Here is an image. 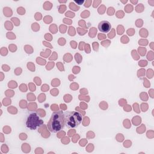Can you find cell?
<instances>
[{
  "instance_id": "cell-1",
  "label": "cell",
  "mask_w": 154,
  "mask_h": 154,
  "mask_svg": "<svg viewBox=\"0 0 154 154\" xmlns=\"http://www.w3.org/2000/svg\"><path fill=\"white\" fill-rule=\"evenodd\" d=\"M65 125L64 114L62 111L52 113L50 120L48 123V127L50 131L58 132L62 130Z\"/></svg>"
},
{
  "instance_id": "cell-2",
  "label": "cell",
  "mask_w": 154,
  "mask_h": 154,
  "mask_svg": "<svg viewBox=\"0 0 154 154\" xmlns=\"http://www.w3.org/2000/svg\"><path fill=\"white\" fill-rule=\"evenodd\" d=\"M65 125L69 128H75L79 125L82 120L81 114L76 111H66L64 114Z\"/></svg>"
},
{
  "instance_id": "cell-3",
  "label": "cell",
  "mask_w": 154,
  "mask_h": 154,
  "mask_svg": "<svg viewBox=\"0 0 154 154\" xmlns=\"http://www.w3.org/2000/svg\"><path fill=\"white\" fill-rule=\"evenodd\" d=\"M43 124V121L39 119L38 116L33 112L29 115L26 120V126L31 129H35L37 126H40Z\"/></svg>"
},
{
  "instance_id": "cell-4",
  "label": "cell",
  "mask_w": 154,
  "mask_h": 154,
  "mask_svg": "<svg viewBox=\"0 0 154 154\" xmlns=\"http://www.w3.org/2000/svg\"><path fill=\"white\" fill-rule=\"evenodd\" d=\"M111 23L106 20L101 21L98 24V29L102 32L106 33L109 32L111 29Z\"/></svg>"
},
{
  "instance_id": "cell-5",
  "label": "cell",
  "mask_w": 154,
  "mask_h": 154,
  "mask_svg": "<svg viewBox=\"0 0 154 154\" xmlns=\"http://www.w3.org/2000/svg\"><path fill=\"white\" fill-rule=\"evenodd\" d=\"M77 3H82L84 1H76Z\"/></svg>"
}]
</instances>
